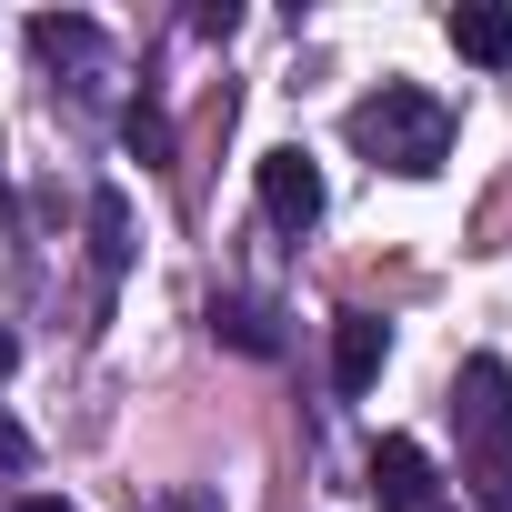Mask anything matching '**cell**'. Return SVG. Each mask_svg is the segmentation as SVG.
Masks as SVG:
<instances>
[{
    "mask_svg": "<svg viewBox=\"0 0 512 512\" xmlns=\"http://www.w3.org/2000/svg\"><path fill=\"white\" fill-rule=\"evenodd\" d=\"M91 251H101V282L131 272V201L121 191H91Z\"/></svg>",
    "mask_w": 512,
    "mask_h": 512,
    "instance_id": "obj_9",
    "label": "cell"
},
{
    "mask_svg": "<svg viewBox=\"0 0 512 512\" xmlns=\"http://www.w3.org/2000/svg\"><path fill=\"white\" fill-rule=\"evenodd\" d=\"M352 151L372 161V171H402V181H432L442 161H452V111L432 101V91H412V81H382L372 101H352Z\"/></svg>",
    "mask_w": 512,
    "mask_h": 512,
    "instance_id": "obj_1",
    "label": "cell"
},
{
    "mask_svg": "<svg viewBox=\"0 0 512 512\" xmlns=\"http://www.w3.org/2000/svg\"><path fill=\"white\" fill-rule=\"evenodd\" d=\"M382 352H392V322H372V312H342L332 322V382L342 392H372L382 382Z\"/></svg>",
    "mask_w": 512,
    "mask_h": 512,
    "instance_id": "obj_6",
    "label": "cell"
},
{
    "mask_svg": "<svg viewBox=\"0 0 512 512\" xmlns=\"http://www.w3.org/2000/svg\"><path fill=\"white\" fill-rule=\"evenodd\" d=\"M322 201H332V191H322V161H312V151H262V221H272V231H312Z\"/></svg>",
    "mask_w": 512,
    "mask_h": 512,
    "instance_id": "obj_3",
    "label": "cell"
},
{
    "mask_svg": "<svg viewBox=\"0 0 512 512\" xmlns=\"http://www.w3.org/2000/svg\"><path fill=\"white\" fill-rule=\"evenodd\" d=\"M432 512H442V502H432Z\"/></svg>",
    "mask_w": 512,
    "mask_h": 512,
    "instance_id": "obj_17",
    "label": "cell"
},
{
    "mask_svg": "<svg viewBox=\"0 0 512 512\" xmlns=\"http://www.w3.org/2000/svg\"><path fill=\"white\" fill-rule=\"evenodd\" d=\"M442 31H452V51H462V61H482V71H512V11H502V0H462V11H452Z\"/></svg>",
    "mask_w": 512,
    "mask_h": 512,
    "instance_id": "obj_7",
    "label": "cell"
},
{
    "mask_svg": "<svg viewBox=\"0 0 512 512\" xmlns=\"http://www.w3.org/2000/svg\"><path fill=\"white\" fill-rule=\"evenodd\" d=\"M211 332H221V342H241V352H282V332H272V312H262V302H211Z\"/></svg>",
    "mask_w": 512,
    "mask_h": 512,
    "instance_id": "obj_11",
    "label": "cell"
},
{
    "mask_svg": "<svg viewBox=\"0 0 512 512\" xmlns=\"http://www.w3.org/2000/svg\"><path fill=\"white\" fill-rule=\"evenodd\" d=\"M31 462H41V452H31V432H21V422H11V412H0V482H21V472H31Z\"/></svg>",
    "mask_w": 512,
    "mask_h": 512,
    "instance_id": "obj_12",
    "label": "cell"
},
{
    "mask_svg": "<svg viewBox=\"0 0 512 512\" xmlns=\"http://www.w3.org/2000/svg\"><path fill=\"white\" fill-rule=\"evenodd\" d=\"M11 362H21V342H11V322H0V382H11Z\"/></svg>",
    "mask_w": 512,
    "mask_h": 512,
    "instance_id": "obj_15",
    "label": "cell"
},
{
    "mask_svg": "<svg viewBox=\"0 0 512 512\" xmlns=\"http://www.w3.org/2000/svg\"><path fill=\"white\" fill-rule=\"evenodd\" d=\"M0 211H11V191H0Z\"/></svg>",
    "mask_w": 512,
    "mask_h": 512,
    "instance_id": "obj_16",
    "label": "cell"
},
{
    "mask_svg": "<svg viewBox=\"0 0 512 512\" xmlns=\"http://www.w3.org/2000/svg\"><path fill=\"white\" fill-rule=\"evenodd\" d=\"M432 482H442V472H432L422 442H402V432L372 442V502H382V512H432Z\"/></svg>",
    "mask_w": 512,
    "mask_h": 512,
    "instance_id": "obj_5",
    "label": "cell"
},
{
    "mask_svg": "<svg viewBox=\"0 0 512 512\" xmlns=\"http://www.w3.org/2000/svg\"><path fill=\"white\" fill-rule=\"evenodd\" d=\"M11 512H81V502H61V492H31V502H11Z\"/></svg>",
    "mask_w": 512,
    "mask_h": 512,
    "instance_id": "obj_14",
    "label": "cell"
},
{
    "mask_svg": "<svg viewBox=\"0 0 512 512\" xmlns=\"http://www.w3.org/2000/svg\"><path fill=\"white\" fill-rule=\"evenodd\" d=\"M31 61H41L51 81H71L81 101L111 81V41H101V21H81V11H41V21H31Z\"/></svg>",
    "mask_w": 512,
    "mask_h": 512,
    "instance_id": "obj_2",
    "label": "cell"
},
{
    "mask_svg": "<svg viewBox=\"0 0 512 512\" xmlns=\"http://www.w3.org/2000/svg\"><path fill=\"white\" fill-rule=\"evenodd\" d=\"M462 482H472V502H482V512H512V432L462 442Z\"/></svg>",
    "mask_w": 512,
    "mask_h": 512,
    "instance_id": "obj_8",
    "label": "cell"
},
{
    "mask_svg": "<svg viewBox=\"0 0 512 512\" xmlns=\"http://www.w3.org/2000/svg\"><path fill=\"white\" fill-rule=\"evenodd\" d=\"M121 141H131L141 171H161V161H171V111H161V101H131V111H121Z\"/></svg>",
    "mask_w": 512,
    "mask_h": 512,
    "instance_id": "obj_10",
    "label": "cell"
},
{
    "mask_svg": "<svg viewBox=\"0 0 512 512\" xmlns=\"http://www.w3.org/2000/svg\"><path fill=\"white\" fill-rule=\"evenodd\" d=\"M452 422H462V442L512 432V372H502L492 352H472V362H462V382H452Z\"/></svg>",
    "mask_w": 512,
    "mask_h": 512,
    "instance_id": "obj_4",
    "label": "cell"
},
{
    "mask_svg": "<svg viewBox=\"0 0 512 512\" xmlns=\"http://www.w3.org/2000/svg\"><path fill=\"white\" fill-rule=\"evenodd\" d=\"M191 31H201V41H231V31H241V11H231V0H211V11H191Z\"/></svg>",
    "mask_w": 512,
    "mask_h": 512,
    "instance_id": "obj_13",
    "label": "cell"
}]
</instances>
